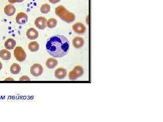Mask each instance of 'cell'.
<instances>
[{"mask_svg": "<svg viewBox=\"0 0 163 122\" xmlns=\"http://www.w3.org/2000/svg\"><path fill=\"white\" fill-rule=\"evenodd\" d=\"M69 48V41L62 35L53 36L48 39L46 44L48 53L55 58L64 57L68 53Z\"/></svg>", "mask_w": 163, "mask_h": 122, "instance_id": "1", "label": "cell"}, {"mask_svg": "<svg viewBox=\"0 0 163 122\" xmlns=\"http://www.w3.org/2000/svg\"><path fill=\"white\" fill-rule=\"evenodd\" d=\"M55 14L62 20L68 23H71L75 20V16L74 13L63 6H59L55 9Z\"/></svg>", "mask_w": 163, "mask_h": 122, "instance_id": "2", "label": "cell"}, {"mask_svg": "<svg viewBox=\"0 0 163 122\" xmlns=\"http://www.w3.org/2000/svg\"><path fill=\"white\" fill-rule=\"evenodd\" d=\"M84 74L83 68L80 66L75 67L72 71L69 72V78L70 80L74 81L82 76Z\"/></svg>", "mask_w": 163, "mask_h": 122, "instance_id": "3", "label": "cell"}, {"mask_svg": "<svg viewBox=\"0 0 163 122\" xmlns=\"http://www.w3.org/2000/svg\"><path fill=\"white\" fill-rule=\"evenodd\" d=\"M14 55L18 62H23L26 58V53L23 49L21 47H16L14 51Z\"/></svg>", "mask_w": 163, "mask_h": 122, "instance_id": "4", "label": "cell"}, {"mask_svg": "<svg viewBox=\"0 0 163 122\" xmlns=\"http://www.w3.org/2000/svg\"><path fill=\"white\" fill-rule=\"evenodd\" d=\"M30 72L33 76L35 77H39L43 73V68L39 64H34L31 67Z\"/></svg>", "mask_w": 163, "mask_h": 122, "instance_id": "5", "label": "cell"}, {"mask_svg": "<svg viewBox=\"0 0 163 122\" xmlns=\"http://www.w3.org/2000/svg\"><path fill=\"white\" fill-rule=\"evenodd\" d=\"M47 22V21L45 18L43 16H40L35 20V24L36 27L39 30H44L46 28Z\"/></svg>", "mask_w": 163, "mask_h": 122, "instance_id": "6", "label": "cell"}, {"mask_svg": "<svg viewBox=\"0 0 163 122\" xmlns=\"http://www.w3.org/2000/svg\"><path fill=\"white\" fill-rule=\"evenodd\" d=\"M73 30L75 33L79 35H83L86 32V27L81 22H77L73 25Z\"/></svg>", "mask_w": 163, "mask_h": 122, "instance_id": "7", "label": "cell"}, {"mask_svg": "<svg viewBox=\"0 0 163 122\" xmlns=\"http://www.w3.org/2000/svg\"><path fill=\"white\" fill-rule=\"evenodd\" d=\"M16 22L19 24H25L28 21L27 14L24 12H20L16 16Z\"/></svg>", "mask_w": 163, "mask_h": 122, "instance_id": "8", "label": "cell"}, {"mask_svg": "<svg viewBox=\"0 0 163 122\" xmlns=\"http://www.w3.org/2000/svg\"><path fill=\"white\" fill-rule=\"evenodd\" d=\"M26 36L28 39L30 40H34L38 37L39 33L36 29L31 28L27 30L26 32Z\"/></svg>", "mask_w": 163, "mask_h": 122, "instance_id": "9", "label": "cell"}, {"mask_svg": "<svg viewBox=\"0 0 163 122\" xmlns=\"http://www.w3.org/2000/svg\"><path fill=\"white\" fill-rule=\"evenodd\" d=\"M72 43L75 48L80 49L83 47L85 42H84V39L82 38L76 37L73 39Z\"/></svg>", "mask_w": 163, "mask_h": 122, "instance_id": "10", "label": "cell"}, {"mask_svg": "<svg viewBox=\"0 0 163 122\" xmlns=\"http://www.w3.org/2000/svg\"><path fill=\"white\" fill-rule=\"evenodd\" d=\"M55 77L58 79H63L66 77L67 75L66 69L59 68L55 71Z\"/></svg>", "mask_w": 163, "mask_h": 122, "instance_id": "11", "label": "cell"}, {"mask_svg": "<svg viewBox=\"0 0 163 122\" xmlns=\"http://www.w3.org/2000/svg\"><path fill=\"white\" fill-rule=\"evenodd\" d=\"M4 12L8 16H12L16 13V8L14 5L9 4L4 8Z\"/></svg>", "mask_w": 163, "mask_h": 122, "instance_id": "12", "label": "cell"}, {"mask_svg": "<svg viewBox=\"0 0 163 122\" xmlns=\"http://www.w3.org/2000/svg\"><path fill=\"white\" fill-rule=\"evenodd\" d=\"M16 41L13 38H8L5 42L4 46L7 50H12L16 47Z\"/></svg>", "mask_w": 163, "mask_h": 122, "instance_id": "13", "label": "cell"}, {"mask_svg": "<svg viewBox=\"0 0 163 122\" xmlns=\"http://www.w3.org/2000/svg\"><path fill=\"white\" fill-rule=\"evenodd\" d=\"M58 64L57 60L54 58H50L46 62V66L49 69H53L57 66Z\"/></svg>", "mask_w": 163, "mask_h": 122, "instance_id": "14", "label": "cell"}, {"mask_svg": "<svg viewBox=\"0 0 163 122\" xmlns=\"http://www.w3.org/2000/svg\"><path fill=\"white\" fill-rule=\"evenodd\" d=\"M11 54L9 51L2 50L0 51V58L4 60H9L11 58Z\"/></svg>", "mask_w": 163, "mask_h": 122, "instance_id": "15", "label": "cell"}, {"mask_svg": "<svg viewBox=\"0 0 163 122\" xmlns=\"http://www.w3.org/2000/svg\"><path fill=\"white\" fill-rule=\"evenodd\" d=\"M39 46L36 41L31 42L28 45V49L31 52H36L39 50Z\"/></svg>", "mask_w": 163, "mask_h": 122, "instance_id": "16", "label": "cell"}, {"mask_svg": "<svg viewBox=\"0 0 163 122\" xmlns=\"http://www.w3.org/2000/svg\"><path fill=\"white\" fill-rule=\"evenodd\" d=\"M10 71L12 74H18L21 71V67L18 64H13L10 67Z\"/></svg>", "mask_w": 163, "mask_h": 122, "instance_id": "17", "label": "cell"}, {"mask_svg": "<svg viewBox=\"0 0 163 122\" xmlns=\"http://www.w3.org/2000/svg\"><path fill=\"white\" fill-rule=\"evenodd\" d=\"M57 24V21L54 18L48 19L47 22V26L50 29L55 28Z\"/></svg>", "mask_w": 163, "mask_h": 122, "instance_id": "18", "label": "cell"}, {"mask_svg": "<svg viewBox=\"0 0 163 122\" xmlns=\"http://www.w3.org/2000/svg\"><path fill=\"white\" fill-rule=\"evenodd\" d=\"M51 6L48 4H45L42 5L40 8V11L44 14H48L51 11Z\"/></svg>", "mask_w": 163, "mask_h": 122, "instance_id": "19", "label": "cell"}, {"mask_svg": "<svg viewBox=\"0 0 163 122\" xmlns=\"http://www.w3.org/2000/svg\"><path fill=\"white\" fill-rule=\"evenodd\" d=\"M19 80L20 81H31V79L29 77H27L26 75H23V77L20 78Z\"/></svg>", "mask_w": 163, "mask_h": 122, "instance_id": "20", "label": "cell"}, {"mask_svg": "<svg viewBox=\"0 0 163 122\" xmlns=\"http://www.w3.org/2000/svg\"><path fill=\"white\" fill-rule=\"evenodd\" d=\"M51 3L53 4H56L60 1L61 0H48Z\"/></svg>", "mask_w": 163, "mask_h": 122, "instance_id": "21", "label": "cell"}, {"mask_svg": "<svg viewBox=\"0 0 163 122\" xmlns=\"http://www.w3.org/2000/svg\"><path fill=\"white\" fill-rule=\"evenodd\" d=\"M9 3H11V4H13V3L17 2V0H8Z\"/></svg>", "mask_w": 163, "mask_h": 122, "instance_id": "22", "label": "cell"}, {"mask_svg": "<svg viewBox=\"0 0 163 122\" xmlns=\"http://www.w3.org/2000/svg\"><path fill=\"white\" fill-rule=\"evenodd\" d=\"M5 81H14V80L12 78H7L6 79Z\"/></svg>", "mask_w": 163, "mask_h": 122, "instance_id": "23", "label": "cell"}, {"mask_svg": "<svg viewBox=\"0 0 163 122\" xmlns=\"http://www.w3.org/2000/svg\"><path fill=\"white\" fill-rule=\"evenodd\" d=\"M24 0H17V2L18 3H21V2H22Z\"/></svg>", "mask_w": 163, "mask_h": 122, "instance_id": "24", "label": "cell"}, {"mask_svg": "<svg viewBox=\"0 0 163 122\" xmlns=\"http://www.w3.org/2000/svg\"><path fill=\"white\" fill-rule=\"evenodd\" d=\"M2 68V64L1 62H0V70H1Z\"/></svg>", "mask_w": 163, "mask_h": 122, "instance_id": "25", "label": "cell"}]
</instances>
